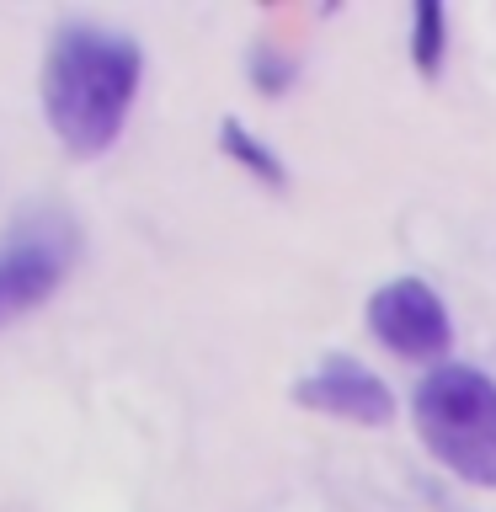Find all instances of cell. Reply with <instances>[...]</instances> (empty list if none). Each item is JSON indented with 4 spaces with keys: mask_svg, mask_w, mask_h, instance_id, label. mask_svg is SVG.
Listing matches in <instances>:
<instances>
[{
    "mask_svg": "<svg viewBox=\"0 0 496 512\" xmlns=\"http://www.w3.org/2000/svg\"><path fill=\"white\" fill-rule=\"evenodd\" d=\"M144 75V54L128 32L70 22L43 59V118L75 160H96L123 139Z\"/></svg>",
    "mask_w": 496,
    "mask_h": 512,
    "instance_id": "1",
    "label": "cell"
},
{
    "mask_svg": "<svg viewBox=\"0 0 496 512\" xmlns=\"http://www.w3.org/2000/svg\"><path fill=\"white\" fill-rule=\"evenodd\" d=\"M416 438L464 486L496 491V379L470 363H438L411 395Z\"/></svg>",
    "mask_w": 496,
    "mask_h": 512,
    "instance_id": "2",
    "label": "cell"
},
{
    "mask_svg": "<svg viewBox=\"0 0 496 512\" xmlns=\"http://www.w3.org/2000/svg\"><path fill=\"white\" fill-rule=\"evenodd\" d=\"M80 256V224L59 203L22 208L0 235V326L43 310Z\"/></svg>",
    "mask_w": 496,
    "mask_h": 512,
    "instance_id": "3",
    "label": "cell"
},
{
    "mask_svg": "<svg viewBox=\"0 0 496 512\" xmlns=\"http://www.w3.org/2000/svg\"><path fill=\"white\" fill-rule=\"evenodd\" d=\"M368 331L379 347H390L395 358L411 363H432L454 347V320L448 304L432 294V283L422 278H390L368 294Z\"/></svg>",
    "mask_w": 496,
    "mask_h": 512,
    "instance_id": "4",
    "label": "cell"
},
{
    "mask_svg": "<svg viewBox=\"0 0 496 512\" xmlns=\"http://www.w3.org/2000/svg\"><path fill=\"white\" fill-rule=\"evenodd\" d=\"M294 406L336 416V422L358 427H384L395 416V395L368 363L347 358V352H326L310 374L294 379Z\"/></svg>",
    "mask_w": 496,
    "mask_h": 512,
    "instance_id": "5",
    "label": "cell"
},
{
    "mask_svg": "<svg viewBox=\"0 0 496 512\" xmlns=\"http://www.w3.org/2000/svg\"><path fill=\"white\" fill-rule=\"evenodd\" d=\"M219 150L230 155L235 166H246L262 187H288V166L272 155V144H262L240 118H224V123H219Z\"/></svg>",
    "mask_w": 496,
    "mask_h": 512,
    "instance_id": "6",
    "label": "cell"
},
{
    "mask_svg": "<svg viewBox=\"0 0 496 512\" xmlns=\"http://www.w3.org/2000/svg\"><path fill=\"white\" fill-rule=\"evenodd\" d=\"M411 59L422 80H438L443 70V43H448V22H443V6L438 0H422V6H411Z\"/></svg>",
    "mask_w": 496,
    "mask_h": 512,
    "instance_id": "7",
    "label": "cell"
},
{
    "mask_svg": "<svg viewBox=\"0 0 496 512\" xmlns=\"http://www.w3.org/2000/svg\"><path fill=\"white\" fill-rule=\"evenodd\" d=\"M294 75H299V64L288 59V54H272V48H256V54H251V80H256V91L283 96L288 86H294Z\"/></svg>",
    "mask_w": 496,
    "mask_h": 512,
    "instance_id": "8",
    "label": "cell"
}]
</instances>
